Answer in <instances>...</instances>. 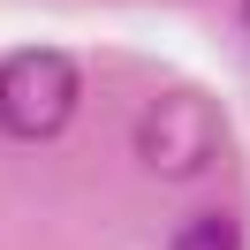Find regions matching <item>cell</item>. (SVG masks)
<instances>
[{
	"label": "cell",
	"mask_w": 250,
	"mask_h": 250,
	"mask_svg": "<svg viewBox=\"0 0 250 250\" xmlns=\"http://www.w3.org/2000/svg\"><path fill=\"white\" fill-rule=\"evenodd\" d=\"M220 137H228V122H220V106L205 91H189V83H174V91H159L152 106L137 114V159L159 174V182H189V174L212 167Z\"/></svg>",
	"instance_id": "6da1fadb"
},
{
	"label": "cell",
	"mask_w": 250,
	"mask_h": 250,
	"mask_svg": "<svg viewBox=\"0 0 250 250\" xmlns=\"http://www.w3.org/2000/svg\"><path fill=\"white\" fill-rule=\"evenodd\" d=\"M76 114V61L53 46H23L0 61V129L23 144H46Z\"/></svg>",
	"instance_id": "7a4b0ae2"
},
{
	"label": "cell",
	"mask_w": 250,
	"mask_h": 250,
	"mask_svg": "<svg viewBox=\"0 0 250 250\" xmlns=\"http://www.w3.org/2000/svg\"><path fill=\"white\" fill-rule=\"evenodd\" d=\"M174 250H243V228L228 212H197V220L174 228Z\"/></svg>",
	"instance_id": "3957f363"
},
{
	"label": "cell",
	"mask_w": 250,
	"mask_h": 250,
	"mask_svg": "<svg viewBox=\"0 0 250 250\" xmlns=\"http://www.w3.org/2000/svg\"><path fill=\"white\" fill-rule=\"evenodd\" d=\"M243 23H250V0H243Z\"/></svg>",
	"instance_id": "277c9868"
}]
</instances>
